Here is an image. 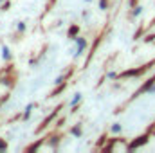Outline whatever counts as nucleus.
<instances>
[{"label":"nucleus","instance_id":"obj_1","mask_svg":"<svg viewBox=\"0 0 155 153\" xmlns=\"http://www.w3.org/2000/svg\"><path fill=\"white\" fill-rule=\"evenodd\" d=\"M0 148H5V144H4V142H0Z\"/></svg>","mask_w":155,"mask_h":153}]
</instances>
